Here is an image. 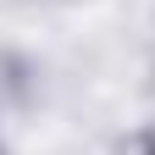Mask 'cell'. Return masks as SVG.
<instances>
[{
    "label": "cell",
    "mask_w": 155,
    "mask_h": 155,
    "mask_svg": "<svg viewBox=\"0 0 155 155\" xmlns=\"http://www.w3.org/2000/svg\"><path fill=\"white\" fill-rule=\"evenodd\" d=\"M144 155H155V144H144Z\"/></svg>",
    "instance_id": "cell-1"
}]
</instances>
